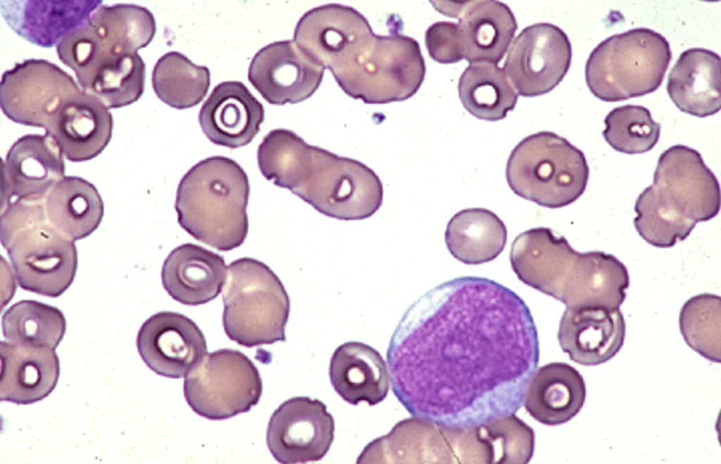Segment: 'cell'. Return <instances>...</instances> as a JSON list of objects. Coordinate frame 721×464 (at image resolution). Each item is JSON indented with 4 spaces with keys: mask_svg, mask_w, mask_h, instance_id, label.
Listing matches in <instances>:
<instances>
[{
    "mask_svg": "<svg viewBox=\"0 0 721 464\" xmlns=\"http://www.w3.org/2000/svg\"><path fill=\"white\" fill-rule=\"evenodd\" d=\"M539 361L526 303L477 276L451 279L418 299L387 352L392 392L408 413L462 427L515 413Z\"/></svg>",
    "mask_w": 721,
    "mask_h": 464,
    "instance_id": "1",
    "label": "cell"
},
{
    "mask_svg": "<svg viewBox=\"0 0 721 464\" xmlns=\"http://www.w3.org/2000/svg\"><path fill=\"white\" fill-rule=\"evenodd\" d=\"M294 41L331 71L345 94L365 103L407 100L425 79V63L415 39L398 32L375 34L351 6L328 4L307 11L296 24Z\"/></svg>",
    "mask_w": 721,
    "mask_h": 464,
    "instance_id": "2",
    "label": "cell"
},
{
    "mask_svg": "<svg viewBox=\"0 0 721 464\" xmlns=\"http://www.w3.org/2000/svg\"><path fill=\"white\" fill-rule=\"evenodd\" d=\"M257 160L267 180L325 216L365 219L382 204L383 185L371 168L309 145L291 130H271L258 146Z\"/></svg>",
    "mask_w": 721,
    "mask_h": 464,
    "instance_id": "3",
    "label": "cell"
},
{
    "mask_svg": "<svg viewBox=\"0 0 721 464\" xmlns=\"http://www.w3.org/2000/svg\"><path fill=\"white\" fill-rule=\"evenodd\" d=\"M510 262L520 281L566 308L619 309L629 285L628 271L617 257L597 250L579 252L547 227L519 234Z\"/></svg>",
    "mask_w": 721,
    "mask_h": 464,
    "instance_id": "4",
    "label": "cell"
},
{
    "mask_svg": "<svg viewBox=\"0 0 721 464\" xmlns=\"http://www.w3.org/2000/svg\"><path fill=\"white\" fill-rule=\"evenodd\" d=\"M720 208V183L701 154L677 144L659 157L653 183L638 196L634 224L639 235L657 247L685 240L700 221Z\"/></svg>",
    "mask_w": 721,
    "mask_h": 464,
    "instance_id": "5",
    "label": "cell"
},
{
    "mask_svg": "<svg viewBox=\"0 0 721 464\" xmlns=\"http://www.w3.org/2000/svg\"><path fill=\"white\" fill-rule=\"evenodd\" d=\"M247 174L231 158L215 155L192 166L180 180L175 208L180 226L219 251L239 247L249 231Z\"/></svg>",
    "mask_w": 721,
    "mask_h": 464,
    "instance_id": "6",
    "label": "cell"
},
{
    "mask_svg": "<svg viewBox=\"0 0 721 464\" xmlns=\"http://www.w3.org/2000/svg\"><path fill=\"white\" fill-rule=\"evenodd\" d=\"M44 199L15 200L1 215V242L18 285L57 297L72 284L77 267L75 240L49 220Z\"/></svg>",
    "mask_w": 721,
    "mask_h": 464,
    "instance_id": "7",
    "label": "cell"
},
{
    "mask_svg": "<svg viewBox=\"0 0 721 464\" xmlns=\"http://www.w3.org/2000/svg\"><path fill=\"white\" fill-rule=\"evenodd\" d=\"M672 59L667 40L637 27L612 35L591 52L585 66L587 86L594 96L617 102L651 94L661 85Z\"/></svg>",
    "mask_w": 721,
    "mask_h": 464,
    "instance_id": "8",
    "label": "cell"
},
{
    "mask_svg": "<svg viewBox=\"0 0 721 464\" xmlns=\"http://www.w3.org/2000/svg\"><path fill=\"white\" fill-rule=\"evenodd\" d=\"M222 295L223 327L231 340L249 348L286 340L290 300L268 265L250 257L232 262Z\"/></svg>",
    "mask_w": 721,
    "mask_h": 464,
    "instance_id": "9",
    "label": "cell"
},
{
    "mask_svg": "<svg viewBox=\"0 0 721 464\" xmlns=\"http://www.w3.org/2000/svg\"><path fill=\"white\" fill-rule=\"evenodd\" d=\"M506 176L518 196L548 208H560L584 192L589 168L583 152L548 131L531 134L511 151Z\"/></svg>",
    "mask_w": 721,
    "mask_h": 464,
    "instance_id": "10",
    "label": "cell"
},
{
    "mask_svg": "<svg viewBox=\"0 0 721 464\" xmlns=\"http://www.w3.org/2000/svg\"><path fill=\"white\" fill-rule=\"evenodd\" d=\"M263 382L244 353L220 349L207 354L185 375L184 398L198 415L221 420L248 412L262 395Z\"/></svg>",
    "mask_w": 721,
    "mask_h": 464,
    "instance_id": "11",
    "label": "cell"
},
{
    "mask_svg": "<svg viewBox=\"0 0 721 464\" xmlns=\"http://www.w3.org/2000/svg\"><path fill=\"white\" fill-rule=\"evenodd\" d=\"M82 91L73 77L54 63L30 58L3 73L1 108L15 123L46 130L61 107Z\"/></svg>",
    "mask_w": 721,
    "mask_h": 464,
    "instance_id": "12",
    "label": "cell"
},
{
    "mask_svg": "<svg viewBox=\"0 0 721 464\" xmlns=\"http://www.w3.org/2000/svg\"><path fill=\"white\" fill-rule=\"evenodd\" d=\"M572 60L565 32L548 22L524 28L514 40L503 65L511 84L523 97L548 93L563 79Z\"/></svg>",
    "mask_w": 721,
    "mask_h": 464,
    "instance_id": "13",
    "label": "cell"
},
{
    "mask_svg": "<svg viewBox=\"0 0 721 464\" xmlns=\"http://www.w3.org/2000/svg\"><path fill=\"white\" fill-rule=\"evenodd\" d=\"M334 420L318 399L295 397L284 401L272 414L266 441L275 459L283 464L321 460L329 451Z\"/></svg>",
    "mask_w": 721,
    "mask_h": 464,
    "instance_id": "14",
    "label": "cell"
},
{
    "mask_svg": "<svg viewBox=\"0 0 721 464\" xmlns=\"http://www.w3.org/2000/svg\"><path fill=\"white\" fill-rule=\"evenodd\" d=\"M357 463H462L460 430L414 416L370 442Z\"/></svg>",
    "mask_w": 721,
    "mask_h": 464,
    "instance_id": "15",
    "label": "cell"
},
{
    "mask_svg": "<svg viewBox=\"0 0 721 464\" xmlns=\"http://www.w3.org/2000/svg\"><path fill=\"white\" fill-rule=\"evenodd\" d=\"M325 70L294 41H278L255 54L249 67L248 79L270 104H294L317 91Z\"/></svg>",
    "mask_w": 721,
    "mask_h": 464,
    "instance_id": "16",
    "label": "cell"
},
{
    "mask_svg": "<svg viewBox=\"0 0 721 464\" xmlns=\"http://www.w3.org/2000/svg\"><path fill=\"white\" fill-rule=\"evenodd\" d=\"M136 344L146 365L170 378L185 376L208 354L199 326L187 316L170 311L158 312L145 321Z\"/></svg>",
    "mask_w": 721,
    "mask_h": 464,
    "instance_id": "17",
    "label": "cell"
},
{
    "mask_svg": "<svg viewBox=\"0 0 721 464\" xmlns=\"http://www.w3.org/2000/svg\"><path fill=\"white\" fill-rule=\"evenodd\" d=\"M63 152L49 134H26L8 150L3 164L5 204L44 199L65 175Z\"/></svg>",
    "mask_w": 721,
    "mask_h": 464,
    "instance_id": "18",
    "label": "cell"
},
{
    "mask_svg": "<svg viewBox=\"0 0 721 464\" xmlns=\"http://www.w3.org/2000/svg\"><path fill=\"white\" fill-rule=\"evenodd\" d=\"M625 331V321L619 309L566 308L560 321L558 340L570 360L583 366H597L619 352Z\"/></svg>",
    "mask_w": 721,
    "mask_h": 464,
    "instance_id": "19",
    "label": "cell"
},
{
    "mask_svg": "<svg viewBox=\"0 0 721 464\" xmlns=\"http://www.w3.org/2000/svg\"><path fill=\"white\" fill-rule=\"evenodd\" d=\"M264 117L263 104L243 82L226 81L213 88L201 108L199 122L212 143L237 148L252 141Z\"/></svg>",
    "mask_w": 721,
    "mask_h": 464,
    "instance_id": "20",
    "label": "cell"
},
{
    "mask_svg": "<svg viewBox=\"0 0 721 464\" xmlns=\"http://www.w3.org/2000/svg\"><path fill=\"white\" fill-rule=\"evenodd\" d=\"M101 0L1 1V15L8 25L26 41L51 48L67 34L83 26Z\"/></svg>",
    "mask_w": 721,
    "mask_h": 464,
    "instance_id": "21",
    "label": "cell"
},
{
    "mask_svg": "<svg viewBox=\"0 0 721 464\" xmlns=\"http://www.w3.org/2000/svg\"><path fill=\"white\" fill-rule=\"evenodd\" d=\"M449 16L458 18V39L463 59L470 63H499L510 46L518 24L504 3L470 1L458 3Z\"/></svg>",
    "mask_w": 721,
    "mask_h": 464,
    "instance_id": "22",
    "label": "cell"
},
{
    "mask_svg": "<svg viewBox=\"0 0 721 464\" xmlns=\"http://www.w3.org/2000/svg\"><path fill=\"white\" fill-rule=\"evenodd\" d=\"M113 119L97 97L82 91L66 101L46 134L51 136L71 162H84L99 155L112 136Z\"/></svg>",
    "mask_w": 721,
    "mask_h": 464,
    "instance_id": "23",
    "label": "cell"
},
{
    "mask_svg": "<svg viewBox=\"0 0 721 464\" xmlns=\"http://www.w3.org/2000/svg\"><path fill=\"white\" fill-rule=\"evenodd\" d=\"M227 275L223 257L193 243L180 245L171 251L161 270L165 290L175 300L188 306L214 299Z\"/></svg>",
    "mask_w": 721,
    "mask_h": 464,
    "instance_id": "24",
    "label": "cell"
},
{
    "mask_svg": "<svg viewBox=\"0 0 721 464\" xmlns=\"http://www.w3.org/2000/svg\"><path fill=\"white\" fill-rule=\"evenodd\" d=\"M0 400L32 404L48 397L60 375L55 349L1 342Z\"/></svg>",
    "mask_w": 721,
    "mask_h": 464,
    "instance_id": "25",
    "label": "cell"
},
{
    "mask_svg": "<svg viewBox=\"0 0 721 464\" xmlns=\"http://www.w3.org/2000/svg\"><path fill=\"white\" fill-rule=\"evenodd\" d=\"M666 89L682 112L698 117L716 114L721 108L720 56L703 48L685 50L668 75Z\"/></svg>",
    "mask_w": 721,
    "mask_h": 464,
    "instance_id": "26",
    "label": "cell"
},
{
    "mask_svg": "<svg viewBox=\"0 0 721 464\" xmlns=\"http://www.w3.org/2000/svg\"><path fill=\"white\" fill-rule=\"evenodd\" d=\"M329 375L335 392L346 402L374 406L382 401L389 388L386 363L375 349L357 341L341 344L334 352Z\"/></svg>",
    "mask_w": 721,
    "mask_h": 464,
    "instance_id": "27",
    "label": "cell"
},
{
    "mask_svg": "<svg viewBox=\"0 0 721 464\" xmlns=\"http://www.w3.org/2000/svg\"><path fill=\"white\" fill-rule=\"evenodd\" d=\"M585 382L571 365L552 362L534 371L528 383L524 406L529 414L546 425H558L574 418L586 399Z\"/></svg>",
    "mask_w": 721,
    "mask_h": 464,
    "instance_id": "28",
    "label": "cell"
},
{
    "mask_svg": "<svg viewBox=\"0 0 721 464\" xmlns=\"http://www.w3.org/2000/svg\"><path fill=\"white\" fill-rule=\"evenodd\" d=\"M50 222L73 240L84 238L99 226L104 202L97 189L83 178L64 176L44 200Z\"/></svg>",
    "mask_w": 721,
    "mask_h": 464,
    "instance_id": "29",
    "label": "cell"
},
{
    "mask_svg": "<svg viewBox=\"0 0 721 464\" xmlns=\"http://www.w3.org/2000/svg\"><path fill=\"white\" fill-rule=\"evenodd\" d=\"M445 243L450 253L466 264L496 259L507 242V228L491 210L476 207L460 210L447 224Z\"/></svg>",
    "mask_w": 721,
    "mask_h": 464,
    "instance_id": "30",
    "label": "cell"
},
{
    "mask_svg": "<svg viewBox=\"0 0 721 464\" xmlns=\"http://www.w3.org/2000/svg\"><path fill=\"white\" fill-rule=\"evenodd\" d=\"M458 90L466 110L487 121L506 118L518 98L504 70L490 63H470L459 78Z\"/></svg>",
    "mask_w": 721,
    "mask_h": 464,
    "instance_id": "31",
    "label": "cell"
},
{
    "mask_svg": "<svg viewBox=\"0 0 721 464\" xmlns=\"http://www.w3.org/2000/svg\"><path fill=\"white\" fill-rule=\"evenodd\" d=\"M146 65L131 53L108 59L77 80L82 90L100 99L109 108L129 105L144 91Z\"/></svg>",
    "mask_w": 721,
    "mask_h": 464,
    "instance_id": "32",
    "label": "cell"
},
{
    "mask_svg": "<svg viewBox=\"0 0 721 464\" xmlns=\"http://www.w3.org/2000/svg\"><path fill=\"white\" fill-rule=\"evenodd\" d=\"M151 83L158 98L169 106L187 109L206 96L211 84L209 69L193 63L177 51L162 56L154 65Z\"/></svg>",
    "mask_w": 721,
    "mask_h": 464,
    "instance_id": "33",
    "label": "cell"
},
{
    "mask_svg": "<svg viewBox=\"0 0 721 464\" xmlns=\"http://www.w3.org/2000/svg\"><path fill=\"white\" fill-rule=\"evenodd\" d=\"M1 326L8 342L55 349L65 333L66 320L55 307L25 299L5 311Z\"/></svg>",
    "mask_w": 721,
    "mask_h": 464,
    "instance_id": "34",
    "label": "cell"
},
{
    "mask_svg": "<svg viewBox=\"0 0 721 464\" xmlns=\"http://www.w3.org/2000/svg\"><path fill=\"white\" fill-rule=\"evenodd\" d=\"M88 20L104 38L132 52L147 46L156 32L152 13L135 4L101 6Z\"/></svg>",
    "mask_w": 721,
    "mask_h": 464,
    "instance_id": "35",
    "label": "cell"
},
{
    "mask_svg": "<svg viewBox=\"0 0 721 464\" xmlns=\"http://www.w3.org/2000/svg\"><path fill=\"white\" fill-rule=\"evenodd\" d=\"M686 343L712 362H720L721 298L710 293L696 295L682 306L679 317Z\"/></svg>",
    "mask_w": 721,
    "mask_h": 464,
    "instance_id": "36",
    "label": "cell"
},
{
    "mask_svg": "<svg viewBox=\"0 0 721 464\" xmlns=\"http://www.w3.org/2000/svg\"><path fill=\"white\" fill-rule=\"evenodd\" d=\"M602 131L606 141L615 150L628 155L651 150L658 143L660 124L655 122L648 108L625 105L613 108L604 120Z\"/></svg>",
    "mask_w": 721,
    "mask_h": 464,
    "instance_id": "37",
    "label": "cell"
},
{
    "mask_svg": "<svg viewBox=\"0 0 721 464\" xmlns=\"http://www.w3.org/2000/svg\"><path fill=\"white\" fill-rule=\"evenodd\" d=\"M494 456V463H527L534 450V430L515 413L479 425Z\"/></svg>",
    "mask_w": 721,
    "mask_h": 464,
    "instance_id": "38",
    "label": "cell"
},
{
    "mask_svg": "<svg viewBox=\"0 0 721 464\" xmlns=\"http://www.w3.org/2000/svg\"><path fill=\"white\" fill-rule=\"evenodd\" d=\"M425 42L430 57L436 62L450 64L463 59L457 23L448 21L433 23L425 32Z\"/></svg>",
    "mask_w": 721,
    "mask_h": 464,
    "instance_id": "39",
    "label": "cell"
}]
</instances>
